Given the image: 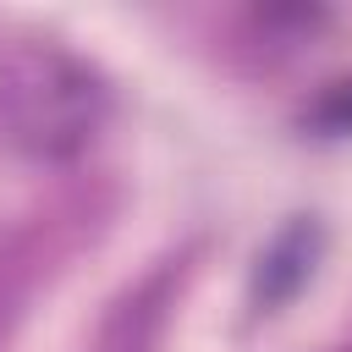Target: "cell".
I'll use <instances>...</instances> for the list:
<instances>
[{
	"instance_id": "cell-2",
	"label": "cell",
	"mask_w": 352,
	"mask_h": 352,
	"mask_svg": "<svg viewBox=\"0 0 352 352\" xmlns=\"http://www.w3.org/2000/svg\"><path fill=\"white\" fill-rule=\"evenodd\" d=\"M319 226L314 220H292L270 248H264V258H258V280H253V292H258V302L275 314L280 302H292L302 286H308V275H314V258H319Z\"/></svg>"
},
{
	"instance_id": "cell-3",
	"label": "cell",
	"mask_w": 352,
	"mask_h": 352,
	"mask_svg": "<svg viewBox=\"0 0 352 352\" xmlns=\"http://www.w3.org/2000/svg\"><path fill=\"white\" fill-rule=\"evenodd\" d=\"M302 126H314L319 138H346V132H352V77L330 82V88H324V94L308 104Z\"/></svg>"
},
{
	"instance_id": "cell-1",
	"label": "cell",
	"mask_w": 352,
	"mask_h": 352,
	"mask_svg": "<svg viewBox=\"0 0 352 352\" xmlns=\"http://www.w3.org/2000/svg\"><path fill=\"white\" fill-rule=\"evenodd\" d=\"M104 110V82L60 44L22 38L0 50V126L16 148L38 160H72L99 138Z\"/></svg>"
}]
</instances>
